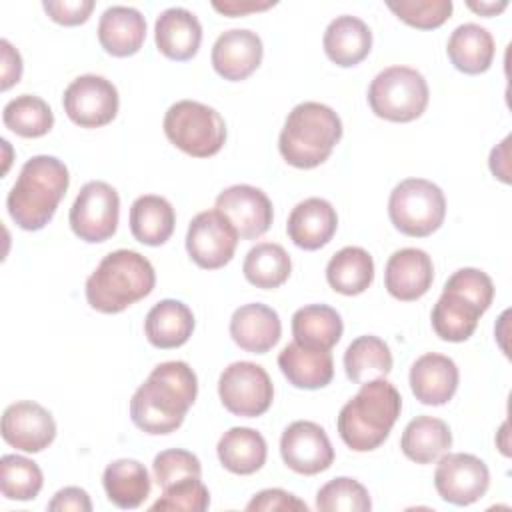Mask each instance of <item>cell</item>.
I'll return each mask as SVG.
<instances>
[{
    "mask_svg": "<svg viewBox=\"0 0 512 512\" xmlns=\"http://www.w3.org/2000/svg\"><path fill=\"white\" fill-rule=\"evenodd\" d=\"M196 394L198 378L186 362H162L132 394L130 418L146 434H170L182 426Z\"/></svg>",
    "mask_w": 512,
    "mask_h": 512,
    "instance_id": "cell-1",
    "label": "cell"
},
{
    "mask_svg": "<svg viewBox=\"0 0 512 512\" xmlns=\"http://www.w3.org/2000/svg\"><path fill=\"white\" fill-rule=\"evenodd\" d=\"M70 184L68 168L62 160L48 154L32 156L20 168L8 192L6 208L18 228L42 230L54 216Z\"/></svg>",
    "mask_w": 512,
    "mask_h": 512,
    "instance_id": "cell-2",
    "label": "cell"
},
{
    "mask_svg": "<svg viewBox=\"0 0 512 512\" xmlns=\"http://www.w3.org/2000/svg\"><path fill=\"white\" fill-rule=\"evenodd\" d=\"M402 410L400 392L386 378L364 382L336 418L342 442L354 452H370L386 442Z\"/></svg>",
    "mask_w": 512,
    "mask_h": 512,
    "instance_id": "cell-3",
    "label": "cell"
},
{
    "mask_svg": "<svg viewBox=\"0 0 512 512\" xmlns=\"http://www.w3.org/2000/svg\"><path fill=\"white\" fill-rule=\"evenodd\" d=\"M156 284L154 266L136 250H114L106 254L86 280V300L102 314H118L146 298Z\"/></svg>",
    "mask_w": 512,
    "mask_h": 512,
    "instance_id": "cell-4",
    "label": "cell"
},
{
    "mask_svg": "<svg viewBox=\"0 0 512 512\" xmlns=\"http://www.w3.org/2000/svg\"><path fill=\"white\" fill-rule=\"evenodd\" d=\"M342 138V120L326 104L302 102L294 106L278 138L282 158L302 170L326 162Z\"/></svg>",
    "mask_w": 512,
    "mask_h": 512,
    "instance_id": "cell-5",
    "label": "cell"
},
{
    "mask_svg": "<svg viewBox=\"0 0 512 512\" xmlns=\"http://www.w3.org/2000/svg\"><path fill=\"white\" fill-rule=\"evenodd\" d=\"M166 138L184 154L208 158L226 142V122L218 110L196 100H180L164 114Z\"/></svg>",
    "mask_w": 512,
    "mask_h": 512,
    "instance_id": "cell-6",
    "label": "cell"
},
{
    "mask_svg": "<svg viewBox=\"0 0 512 512\" xmlns=\"http://www.w3.org/2000/svg\"><path fill=\"white\" fill-rule=\"evenodd\" d=\"M426 78L410 66H388L374 76L368 88L370 110L388 122H412L428 106Z\"/></svg>",
    "mask_w": 512,
    "mask_h": 512,
    "instance_id": "cell-7",
    "label": "cell"
},
{
    "mask_svg": "<svg viewBox=\"0 0 512 512\" xmlns=\"http://www.w3.org/2000/svg\"><path fill=\"white\" fill-rule=\"evenodd\" d=\"M388 216L398 232L412 238H426L444 222V192L426 178H406L390 192Z\"/></svg>",
    "mask_w": 512,
    "mask_h": 512,
    "instance_id": "cell-8",
    "label": "cell"
},
{
    "mask_svg": "<svg viewBox=\"0 0 512 512\" xmlns=\"http://www.w3.org/2000/svg\"><path fill=\"white\" fill-rule=\"evenodd\" d=\"M218 396L230 414L256 418L272 406L274 386L260 364L240 360L222 370L218 378Z\"/></svg>",
    "mask_w": 512,
    "mask_h": 512,
    "instance_id": "cell-9",
    "label": "cell"
},
{
    "mask_svg": "<svg viewBox=\"0 0 512 512\" xmlns=\"http://www.w3.org/2000/svg\"><path fill=\"white\" fill-rule=\"evenodd\" d=\"M120 218V196L102 180L86 182L68 214L72 232L88 242L98 244L114 236Z\"/></svg>",
    "mask_w": 512,
    "mask_h": 512,
    "instance_id": "cell-10",
    "label": "cell"
},
{
    "mask_svg": "<svg viewBox=\"0 0 512 512\" xmlns=\"http://www.w3.org/2000/svg\"><path fill=\"white\" fill-rule=\"evenodd\" d=\"M240 234L234 224L216 208L198 212L186 232V252L204 270L226 266L236 252Z\"/></svg>",
    "mask_w": 512,
    "mask_h": 512,
    "instance_id": "cell-11",
    "label": "cell"
},
{
    "mask_svg": "<svg viewBox=\"0 0 512 512\" xmlns=\"http://www.w3.org/2000/svg\"><path fill=\"white\" fill-rule=\"evenodd\" d=\"M62 106L66 116L80 128H100L116 118L120 98L108 78L82 74L66 86Z\"/></svg>",
    "mask_w": 512,
    "mask_h": 512,
    "instance_id": "cell-12",
    "label": "cell"
},
{
    "mask_svg": "<svg viewBox=\"0 0 512 512\" xmlns=\"http://www.w3.org/2000/svg\"><path fill=\"white\" fill-rule=\"evenodd\" d=\"M490 486V472L484 460L466 452L440 456L434 472V488L444 502L470 506L478 502Z\"/></svg>",
    "mask_w": 512,
    "mask_h": 512,
    "instance_id": "cell-13",
    "label": "cell"
},
{
    "mask_svg": "<svg viewBox=\"0 0 512 512\" xmlns=\"http://www.w3.org/2000/svg\"><path fill=\"white\" fill-rule=\"evenodd\" d=\"M280 454L284 464L296 474L314 476L334 462V448L326 430L310 420H296L282 432Z\"/></svg>",
    "mask_w": 512,
    "mask_h": 512,
    "instance_id": "cell-14",
    "label": "cell"
},
{
    "mask_svg": "<svg viewBox=\"0 0 512 512\" xmlns=\"http://www.w3.org/2000/svg\"><path fill=\"white\" fill-rule=\"evenodd\" d=\"M214 208L234 224L244 240H254L268 232L274 218L272 202L266 192L250 184H234L224 188L216 196Z\"/></svg>",
    "mask_w": 512,
    "mask_h": 512,
    "instance_id": "cell-15",
    "label": "cell"
},
{
    "mask_svg": "<svg viewBox=\"0 0 512 512\" xmlns=\"http://www.w3.org/2000/svg\"><path fill=\"white\" fill-rule=\"evenodd\" d=\"M2 438L16 450L36 454L54 442L56 422L38 402L20 400L2 414Z\"/></svg>",
    "mask_w": 512,
    "mask_h": 512,
    "instance_id": "cell-16",
    "label": "cell"
},
{
    "mask_svg": "<svg viewBox=\"0 0 512 512\" xmlns=\"http://www.w3.org/2000/svg\"><path fill=\"white\" fill-rule=\"evenodd\" d=\"M262 56L264 46L256 32L248 28H232L216 38L210 60L218 76L230 82H240L256 72Z\"/></svg>",
    "mask_w": 512,
    "mask_h": 512,
    "instance_id": "cell-17",
    "label": "cell"
},
{
    "mask_svg": "<svg viewBox=\"0 0 512 512\" xmlns=\"http://www.w3.org/2000/svg\"><path fill=\"white\" fill-rule=\"evenodd\" d=\"M434 280L432 258L420 248L396 250L384 268V286L390 296L402 302L422 298Z\"/></svg>",
    "mask_w": 512,
    "mask_h": 512,
    "instance_id": "cell-18",
    "label": "cell"
},
{
    "mask_svg": "<svg viewBox=\"0 0 512 512\" xmlns=\"http://www.w3.org/2000/svg\"><path fill=\"white\" fill-rule=\"evenodd\" d=\"M408 380L418 402L426 406H442L456 394L460 372L452 358L438 352H428L416 358Z\"/></svg>",
    "mask_w": 512,
    "mask_h": 512,
    "instance_id": "cell-19",
    "label": "cell"
},
{
    "mask_svg": "<svg viewBox=\"0 0 512 512\" xmlns=\"http://www.w3.org/2000/svg\"><path fill=\"white\" fill-rule=\"evenodd\" d=\"M338 228V214L324 198H306L298 202L286 222L288 238L302 250L326 246Z\"/></svg>",
    "mask_w": 512,
    "mask_h": 512,
    "instance_id": "cell-20",
    "label": "cell"
},
{
    "mask_svg": "<svg viewBox=\"0 0 512 512\" xmlns=\"http://www.w3.org/2000/svg\"><path fill=\"white\" fill-rule=\"evenodd\" d=\"M230 336L246 352L266 354L282 336V322L274 308L252 302L234 310L230 318Z\"/></svg>",
    "mask_w": 512,
    "mask_h": 512,
    "instance_id": "cell-21",
    "label": "cell"
},
{
    "mask_svg": "<svg viewBox=\"0 0 512 512\" xmlns=\"http://www.w3.org/2000/svg\"><path fill=\"white\" fill-rule=\"evenodd\" d=\"M154 40L160 54L184 62L198 54L202 42L200 20L186 8L174 6L160 12L154 24Z\"/></svg>",
    "mask_w": 512,
    "mask_h": 512,
    "instance_id": "cell-22",
    "label": "cell"
},
{
    "mask_svg": "<svg viewBox=\"0 0 512 512\" xmlns=\"http://www.w3.org/2000/svg\"><path fill=\"white\" fill-rule=\"evenodd\" d=\"M146 38V20L132 6H110L98 20V42L110 56L136 54Z\"/></svg>",
    "mask_w": 512,
    "mask_h": 512,
    "instance_id": "cell-23",
    "label": "cell"
},
{
    "mask_svg": "<svg viewBox=\"0 0 512 512\" xmlns=\"http://www.w3.org/2000/svg\"><path fill=\"white\" fill-rule=\"evenodd\" d=\"M278 366L286 380L302 390L324 388L334 378V360L330 350L306 348L294 340L278 354Z\"/></svg>",
    "mask_w": 512,
    "mask_h": 512,
    "instance_id": "cell-24",
    "label": "cell"
},
{
    "mask_svg": "<svg viewBox=\"0 0 512 512\" xmlns=\"http://www.w3.org/2000/svg\"><path fill=\"white\" fill-rule=\"evenodd\" d=\"M322 46L330 62L340 68H352L370 54L372 32L364 20L344 14L328 24Z\"/></svg>",
    "mask_w": 512,
    "mask_h": 512,
    "instance_id": "cell-25",
    "label": "cell"
},
{
    "mask_svg": "<svg viewBox=\"0 0 512 512\" xmlns=\"http://www.w3.org/2000/svg\"><path fill=\"white\" fill-rule=\"evenodd\" d=\"M194 332L192 310L174 298L156 302L144 320V334L156 348L170 350L188 342Z\"/></svg>",
    "mask_w": 512,
    "mask_h": 512,
    "instance_id": "cell-26",
    "label": "cell"
},
{
    "mask_svg": "<svg viewBox=\"0 0 512 512\" xmlns=\"http://www.w3.org/2000/svg\"><path fill=\"white\" fill-rule=\"evenodd\" d=\"M494 38L492 34L474 22L460 24L448 38L446 54L458 72L476 76L484 74L494 60Z\"/></svg>",
    "mask_w": 512,
    "mask_h": 512,
    "instance_id": "cell-27",
    "label": "cell"
},
{
    "mask_svg": "<svg viewBox=\"0 0 512 512\" xmlns=\"http://www.w3.org/2000/svg\"><path fill=\"white\" fill-rule=\"evenodd\" d=\"M216 452H218L220 464L228 472L248 476L258 472L264 466L268 456V446L264 436L258 430L246 428V426H234L220 436Z\"/></svg>",
    "mask_w": 512,
    "mask_h": 512,
    "instance_id": "cell-28",
    "label": "cell"
},
{
    "mask_svg": "<svg viewBox=\"0 0 512 512\" xmlns=\"http://www.w3.org/2000/svg\"><path fill=\"white\" fill-rule=\"evenodd\" d=\"M482 314L484 310L472 300L444 288L432 308L430 320L438 338L446 342H464L474 334Z\"/></svg>",
    "mask_w": 512,
    "mask_h": 512,
    "instance_id": "cell-29",
    "label": "cell"
},
{
    "mask_svg": "<svg viewBox=\"0 0 512 512\" xmlns=\"http://www.w3.org/2000/svg\"><path fill=\"white\" fill-rule=\"evenodd\" d=\"M102 484L108 500L122 510L138 508L150 496L152 488L148 470L132 458L110 462L102 474Z\"/></svg>",
    "mask_w": 512,
    "mask_h": 512,
    "instance_id": "cell-30",
    "label": "cell"
},
{
    "mask_svg": "<svg viewBox=\"0 0 512 512\" xmlns=\"http://www.w3.org/2000/svg\"><path fill=\"white\" fill-rule=\"evenodd\" d=\"M128 220L130 232L140 244L160 246L174 232L176 212L166 198L156 194H144L132 202Z\"/></svg>",
    "mask_w": 512,
    "mask_h": 512,
    "instance_id": "cell-31",
    "label": "cell"
},
{
    "mask_svg": "<svg viewBox=\"0 0 512 512\" xmlns=\"http://www.w3.org/2000/svg\"><path fill=\"white\" fill-rule=\"evenodd\" d=\"M344 324L340 314L328 304H308L292 316L294 342L306 348L330 350L342 338Z\"/></svg>",
    "mask_w": 512,
    "mask_h": 512,
    "instance_id": "cell-32",
    "label": "cell"
},
{
    "mask_svg": "<svg viewBox=\"0 0 512 512\" xmlns=\"http://www.w3.org/2000/svg\"><path fill=\"white\" fill-rule=\"evenodd\" d=\"M452 446L448 424L434 416H416L402 432L400 448L404 456L416 464H432Z\"/></svg>",
    "mask_w": 512,
    "mask_h": 512,
    "instance_id": "cell-33",
    "label": "cell"
},
{
    "mask_svg": "<svg viewBox=\"0 0 512 512\" xmlns=\"http://www.w3.org/2000/svg\"><path fill=\"white\" fill-rule=\"evenodd\" d=\"M326 280L330 288L344 296H358L374 280V260L360 246L338 250L326 264Z\"/></svg>",
    "mask_w": 512,
    "mask_h": 512,
    "instance_id": "cell-34",
    "label": "cell"
},
{
    "mask_svg": "<svg viewBox=\"0 0 512 512\" xmlns=\"http://www.w3.org/2000/svg\"><path fill=\"white\" fill-rule=\"evenodd\" d=\"M344 370L354 384L386 378L392 370V352L388 344L372 334L354 338L344 352Z\"/></svg>",
    "mask_w": 512,
    "mask_h": 512,
    "instance_id": "cell-35",
    "label": "cell"
},
{
    "mask_svg": "<svg viewBox=\"0 0 512 512\" xmlns=\"http://www.w3.org/2000/svg\"><path fill=\"white\" fill-rule=\"evenodd\" d=\"M242 272L252 286L274 290L288 280L292 272V260L280 244L260 242L248 250Z\"/></svg>",
    "mask_w": 512,
    "mask_h": 512,
    "instance_id": "cell-36",
    "label": "cell"
},
{
    "mask_svg": "<svg viewBox=\"0 0 512 512\" xmlns=\"http://www.w3.org/2000/svg\"><path fill=\"white\" fill-rule=\"evenodd\" d=\"M2 122L22 138H40L52 130L54 114L40 96L20 94L4 106Z\"/></svg>",
    "mask_w": 512,
    "mask_h": 512,
    "instance_id": "cell-37",
    "label": "cell"
},
{
    "mask_svg": "<svg viewBox=\"0 0 512 512\" xmlns=\"http://www.w3.org/2000/svg\"><path fill=\"white\" fill-rule=\"evenodd\" d=\"M44 476L40 466L18 454H4L0 460V492L8 500H34L42 490Z\"/></svg>",
    "mask_w": 512,
    "mask_h": 512,
    "instance_id": "cell-38",
    "label": "cell"
},
{
    "mask_svg": "<svg viewBox=\"0 0 512 512\" xmlns=\"http://www.w3.org/2000/svg\"><path fill=\"white\" fill-rule=\"evenodd\" d=\"M316 508L322 512H368L372 508V500L358 480L338 476L318 490Z\"/></svg>",
    "mask_w": 512,
    "mask_h": 512,
    "instance_id": "cell-39",
    "label": "cell"
},
{
    "mask_svg": "<svg viewBox=\"0 0 512 512\" xmlns=\"http://www.w3.org/2000/svg\"><path fill=\"white\" fill-rule=\"evenodd\" d=\"M152 472L156 484L164 490L186 478H200L202 464L196 454L182 448H168L154 456Z\"/></svg>",
    "mask_w": 512,
    "mask_h": 512,
    "instance_id": "cell-40",
    "label": "cell"
},
{
    "mask_svg": "<svg viewBox=\"0 0 512 512\" xmlns=\"http://www.w3.org/2000/svg\"><path fill=\"white\" fill-rule=\"evenodd\" d=\"M392 10L404 24L420 30H434L442 26L452 14V0H402L388 2Z\"/></svg>",
    "mask_w": 512,
    "mask_h": 512,
    "instance_id": "cell-41",
    "label": "cell"
},
{
    "mask_svg": "<svg viewBox=\"0 0 512 512\" xmlns=\"http://www.w3.org/2000/svg\"><path fill=\"white\" fill-rule=\"evenodd\" d=\"M210 506V492L200 478H186L162 490V496L150 506L152 510L176 512H202Z\"/></svg>",
    "mask_w": 512,
    "mask_h": 512,
    "instance_id": "cell-42",
    "label": "cell"
},
{
    "mask_svg": "<svg viewBox=\"0 0 512 512\" xmlns=\"http://www.w3.org/2000/svg\"><path fill=\"white\" fill-rule=\"evenodd\" d=\"M444 288L466 296L476 306H480L484 312L490 308V304L494 300V282L486 272H482L478 268H460V270H456L446 280Z\"/></svg>",
    "mask_w": 512,
    "mask_h": 512,
    "instance_id": "cell-43",
    "label": "cell"
},
{
    "mask_svg": "<svg viewBox=\"0 0 512 512\" xmlns=\"http://www.w3.org/2000/svg\"><path fill=\"white\" fill-rule=\"evenodd\" d=\"M94 0H44L42 8L44 12L62 26H78L84 24L92 10H94Z\"/></svg>",
    "mask_w": 512,
    "mask_h": 512,
    "instance_id": "cell-44",
    "label": "cell"
},
{
    "mask_svg": "<svg viewBox=\"0 0 512 512\" xmlns=\"http://www.w3.org/2000/svg\"><path fill=\"white\" fill-rule=\"evenodd\" d=\"M246 510L250 512H274V510H282V512H306L308 506L306 502H302L300 498H296L294 494L282 490V488H268V490H260L258 494L252 496V500L246 504Z\"/></svg>",
    "mask_w": 512,
    "mask_h": 512,
    "instance_id": "cell-45",
    "label": "cell"
},
{
    "mask_svg": "<svg viewBox=\"0 0 512 512\" xmlns=\"http://www.w3.org/2000/svg\"><path fill=\"white\" fill-rule=\"evenodd\" d=\"M48 510L56 512V510H74V512H90L92 510V502L86 490L78 488V486H66L62 490H58L52 500L48 502Z\"/></svg>",
    "mask_w": 512,
    "mask_h": 512,
    "instance_id": "cell-46",
    "label": "cell"
},
{
    "mask_svg": "<svg viewBox=\"0 0 512 512\" xmlns=\"http://www.w3.org/2000/svg\"><path fill=\"white\" fill-rule=\"evenodd\" d=\"M2 48V90H8L10 86L18 84L22 78V56L20 52L4 38L0 40Z\"/></svg>",
    "mask_w": 512,
    "mask_h": 512,
    "instance_id": "cell-47",
    "label": "cell"
},
{
    "mask_svg": "<svg viewBox=\"0 0 512 512\" xmlns=\"http://www.w3.org/2000/svg\"><path fill=\"white\" fill-rule=\"evenodd\" d=\"M276 6L274 0H268V2H258V0H214L212 2V8L224 16H230V18H236V16H246V14H252V12H262V10H268Z\"/></svg>",
    "mask_w": 512,
    "mask_h": 512,
    "instance_id": "cell-48",
    "label": "cell"
},
{
    "mask_svg": "<svg viewBox=\"0 0 512 512\" xmlns=\"http://www.w3.org/2000/svg\"><path fill=\"white\" fill-rule=\"evenodd\" d=\"M508 144H510V136H506L496 148H492L490 152V170L492 174L502 180L504 184H510V170H508Z\"/></svg>",
    "mask_w": 512,
    "mask_h": 512,
    "instance_id": "cell-49",
    "label": "cell"
},
{
    "mask_svg": "<svg viewBox=\"0 0 512 512\" xmlns=\"http://www.w3.org/2000/svg\"><path fill=\"white\" fill-rule=\"evenodd\" d=\"M466 6H468L472 12L480 14V16H496V14H500L502 10H506L508 2H506V0H502V2H476V0H468Z\"/></svg>",
    "mask_w": 512,
    "mask_h": 512,
    "instance_id": "cell-50",
    "label": "cell"
}]
</instances>
